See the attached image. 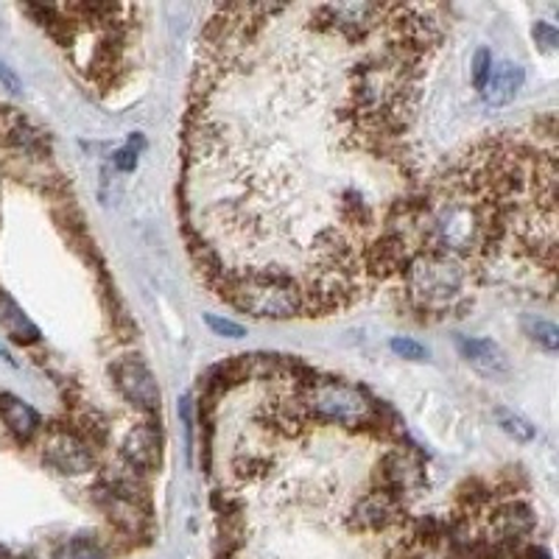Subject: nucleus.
<instances>
[{
	"instance_id": "f3484780",
	"label": "nucleus",
	"mask_w": 559,
	"mask_h": 559,
	"mask_svg": "<svg viewBox=\"0 0 559 559\" xmlns=\"http://www.w3.org/2000/svg\"><path fill=\"white\" fill-rule=\"evenodd\" d=\"M389 347H392L394 356L406 358V361H426V358H428V349L423 347L419 342H414V338L394 336L392 342H389Z\"/></svg>"
},
{
	"instance_id": "b1692460",
	"label": "nucleus",
	"mask_w": 559,
	"mask_h": 559,
	"mask_svg": "<svg viewBox=\"0 0 559 559\" xmlns=\"http://www.w3.org/2000/svg\"><path fill=\"white\" fill-rule=\"evenodd\" d=\"M0 358H7V361H12V358H9V353L3 347H0Z\"/></svg>"
},
{
	"instance_id": "20e7f679",
	"label": "nucleus",
	"mask_w": 559,
	"mask_h": 559,
	"mask_svg": "<svg viewBox=\"0 0 559 559\" xmlns=\"http://www.w3.org/2000/svg\"><path fill=\"white\" fill-rule=\"evenodd\" d=\"M43 462L59 476H84L96 467V453L79 433H73L70 428H59L45 439Z\"/></svg>"
},
{
	"instance_id": "5701e85b",
	"label": "nucleus",
	"mask_w": 559,
	"mask_h": 559,
	"mask_svg": "<svg viewBox=\"0 0 559 559\" xmlns=\"http://www.w3.org/2000/svg\"><path fill=\"white\" fill-rule=\"evenodd\" d=\"M0 559H17V554L9 551L7 546H0Z\"/></svg>"
},
{
	"instance_id": "39448f33",
	"label": "nucleus",
	"mask_w": 559,
	"mask_h": 559,
	"mask_svg": "<svg viewBox=\"0 0 559 559\" xmlns=\"http://www.w3.org/2000/svg\"><path fill=\"white\" fill-rule=\"evenodd\" d=\"M112 381L118 386V392L123 394V401L132 403L140 412H157L159 408V386L154 381L152 369L146 367V361L138 356L118 358L112 364Z\"/></svg>"
},
{
	"instance_id": "ddd939ff",
	"label": "nucleus",
	"mask_w": 559,
	"mask_h": 559,
	"mask_svg": "<svg viewBox=\"0 0 559 559\" xmlns=\"http://www.w3.org/2000/svg\"><path fill=\"white\" fill-rule=\"evenodd\" d=\"M0 328L9 333V338L17 344H37L39 342V328L28 319V313L14 302L12 294L0 286Z\"/></svg>"
},
{
	"instance_id": "1a4fd4ad",
	"label": "nucleus",
	"mask_w": 559,
	"mask_h": 559,
	"mask_svg": "<svg viewBox=\"0 0 559 559\" xmlns=\"http://www.w3.org/2000/svg\"><path fill=\"white\" fill-rule=\"evenodd\" d=\"M159 456H163V437L152 423H140V426L129 428L127 437L121 439V459L127 467L138 473L157 471Z\"/></svg>"
},
{
	"instance_id": "4468645a",
	"label": "nucleus",
	"mask_w": 559,
	"mask_h": 559,
	"mask_svg": "<svg viewBox=\"0 0 559 559\" xmlns=\"http://www.w3.org/2000/svg\"><path fill=\"white\" fill-rule=\"evenodd\" d=\"M53 559H109V551L98 537L79 534V537H70L62 546H57Z\"/></svg>"
},
{
	"instance_id": "a211bd4d",
	"label": "nucleus",
	"mask_w": 559,
	"mask_h": 559,
	"mask_svg": "<svg viewBox=\"0 0 559 559\" xmlns=\"http://www.w3.org/2000/svg\"><path fill=\"white\" fill-rule=\"evenodd\" d=\"M204 322H207V328L216 336H224V338H243L247 336V328L238 322H233V319H224V317H216V313H207L204 317Z\"/></svg>"
},
{
	"instance_id": "6ab92c4d",
	"label": "nucleus",
	"mask_w": 559,
	"mask_h": 559,
	"mask_svg": "<svg viewBox=\"0 0 559 559\" xmlns=\"http://www.w3.org/2000/svg\"><path fill=\"white\" fill-rule=\"evenodd\" d=\"M489 70H492V53L487 48H478L476 57H473V84H476V90H481L487 84Z\"/></svg>"
},
{
	"instance_id": "dca6fc26",
	"label": "nucleus",
	"mask_w": 559,
	"mask_h": 559,
	"mask_svg": "<svg viewBox=\"0 0 559 559\" xmlns=\"http://www.w3.org/2000/svg\"><path fill=\"white\" fill-rule=\"evenodd\" d=\"M492 414H496L501 431L507 433V437L515 439V442H532L534 433H537L526 417H521V414H515V412H509V408H496Z\"/></svg>"
},
{
	"instance_id": "4be33fe9",
	"label": "nucleus",
	"mask_w": 559,
	"mask_h": 559,
	"mask_svg": "<svg viewBox=\"0 0 559 559\" xmlns=\"http://www.w3.org/2000/svg\"><path fill=\"white\" fill-rule=\"evenodd\" d=\"M0 87L9 90V93H23V84H20L17 73L7 62H0Z\"/></svg>"
},
{
	"instance_id": "9b49d317",
	"label": "nucleus",
	"mask_w": 559,
	"mask_h": 559,
	"mask_svg": "<svg viewBox=\"0 0 559 559\" xmlns=\"http://www.w3.org/2000/svg\"><path fill=\"white\" fill-rule=\"evenodd\" d=\"M0 419H3V426L9 428V433L17 442H32L39 433V428H43L39 414L12 392H0Z\"/></svg>"
},
{
	"instance_id": "6e6552de",
	"label": "nucleus",
	"mask_w": 559,
	"mask_h": 559,
	"mask_svg": "<svg viewBox=\"0 0 559 559\" xmlns=\"http://www.w3.org/2000/svg\"><path fill=\"white\" fill-rule=\"evenodd\" d=\"M93 503L102 509V515L112 523L118 532H123L127 537H143L148 528V507L143 503H134L129 498L115 496L112 489L98 484L93 489Z\"/></svg>"
},
{
	"instance_id": "412c9836",
	"label": "nucleus",
	"mask_w": 559,
	"mask_h": 559,
	"mask_svg": "<svg viewBox=\"0 0 559 559\" xmlns=\"http://www.w3.org/2000/svg\"><path fill=\"white\" fill-rule=\"evenodd\" d=\"M115 168L127 174L134 171V168H138V148L127 146L121 148V152H115Z\"/></svg>"
},
{
	"instance_id": "0eeeda50",
	"label": "nucleus",
	"mask_w": 559,
	"mask_h": 559,
	"mask_svg": "<svg viewBox=\"0 0 559 559\" xmlns=\"http://www.w3.org/2000/svg\"><path fill=\"white\" fill-rule=\"evenodd\" d=\"M403 521V503L397 498H392L383 489H372L364 498H358V503L349 512V528L356 532H386V528L397 526Z\"/></svg>"
},
{
	"instance_id": "393cba45",
	"label": "nucleus",
	"mask_w": 559,
	"mask_h": 559,
	"mask_svg": "<svg viewBox=\"0 0 559 559\" xmlns=\"http://www.w3.org/2000/svg\"><path fill=\"white\" fill-rule=\"evenodd\" d=\"M17 559H37V557H34V554H20Z\"/></svg>"
},
{
	"instance_id": "423d86ee",
	"label": "nucleus",
	"mask_w": 559,
	"mask_h": 559,
	"mask_svg": "<svg viewBox=\"0 0 559 559\" xmlns=\"http://www.w3.org/2000/svg\"><path fill=\"white\" fill-rule=\"evenodd\" d=\"M378 489L389 492L392 498H397L401 503H406L408 498L417 496L423 484H426V473H423V464L406 453L403 448H394V451L383 453V459L378 462Z\"/></svg>"
},
{
	"instance_id": "aec40b11",
	"label": "nucleus",
	"mask_w": 559,
	"mask_h": 559,
	"mask_svg": "<svg viewBox=\"0 0 559 559\" xmlns=\"http://www.w3.org/2000/svg\"><path fill=\"white\" fill-rule=\"evenodd\" d=\"M532 34H534V39H537V45H543V48H548V51H551V48H557L559 34L551 23H537Z\"/></svg>"
},
{
	"instance_id": "7ed1b4c3",
	"label": "nucleus",
	"mask_w": 559,
	"mask_h": 559,
	"mask_svg": "<svg viewBox=\"0 0 559 559\" xmlns=\"http://www.w3.org/2000/svg\"><path fill=\"white\" fill-rule=\"evenodd\" d=\"M294 383L308 419L313 417L342 428H367L378 423L381 408L361 386H353L342 378H317L313 372Z\"/></svg>"
},
{
	"instance_id": "9d476101",
	"label": "nucleus",
	"mask_w": 559,
	"mask_h": 559,
	"mask_svg": "<svg viewBox=\"0 0 559 559\" xmlns=\"http://www.w3.org/2000/svg\"><path fill=\"white\" fill-rule=\"evenodd\" d=\"M526 82V70L515 62H498L489 70L487 84L481 87V96L489 107H503V104L515 102Z\"/></svg>"
},
{
	"instance_id": "f8f14e48",
	"label": "nucleus",
	"mask_w": 559,
	"mask_h": 559,
	"mask_svg": "<svg viewBox=\"0 0 559 559\" xmlns=\"http://www.w3.org/2000/svg\"><path fill=\"white\" fill-rule=\"evenodd\" d=\"M456 344L464 361L471 364V367H476L481 376H509L507 353H503L496 342H489V338H456Z\"/></svg>"
},
{
	"instance_id": "f03ea898",
	"label": "nucleus",
	"mask_w": 559,
	"mask_h": 559,
	"mask_svg": "<svg viewBox=\"0 0 559 559\" xmlns=\"http://www.w3.org/2000/svg\"><path fill=\"white\" fill-rule=\"evenodd\" d=\"M216 292L233 308L258 319H292L306 313L302 288L292 274L247 269V272H238L218 283Z\"/></svg>"
},
{
	"instance_id": "f257e3e1",
	"label": "nucleus",
	"mask_w": 559,
	"mask_h": 559,
	"mask_svg": "<svg viewBox=\"0 0 559 559\" xmlns=\"http://www.w3.org/2000/svg\"><path fill=\"white\" fill-rule=\"evenodd\" d=\"M473 269L445 254H417L403 269L408 306L423 317H448L467 306Z\"/></svg>"
},
{
	"instance_id": "2eb2a0df",
	"label": "nucleus",
	"mask_w": 559,
	"mask_h": 559,
	"mask_svg": "<svg viewBox=\"0 0 559 559\" xmlns=\"http://www.w3.org/2000/svg\"><path fill=\"white\" fill-rule=\"evenodd\" d=\"M523 331L534 344H540L546 353H557L559 349V328L543 317H523Z\"/></svg>"
}]
</instances>
